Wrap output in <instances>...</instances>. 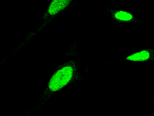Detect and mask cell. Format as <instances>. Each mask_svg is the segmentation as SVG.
<instances>
[{
	"mask_svg": "<svg viewBox=\"0 0 154 116\" xmlns=\"http://www.w3.org/2000/svg\"><path fill=\"white\" fill-rule=\"evenodd\" d=\"M74 69L71 66H65L57 71L51 78L48 88L52 92H57L68 84L72 77Z\"/></svg>",
	"mask_w": 154,
	"mask_h": 116,
	"instance_id": "obj_1",
	"label": "cell"
},
{
	"mask_svg": "<svg viewBox=\"0 0 154 116\" xmlns=\"http://www.w3.org/2000/svg\"><path fill=\"white\" fill-rule=\"evenodd\" d=\"M71 1L54 0L49 6L48 12L51 15H54L62 11L69 4Z\"/></svg>",
	"mask_w": 154,
	"mask_h": 116,
	"instance_id": "obj_2",
	"label": "cell"
},
{
	"mask_svg": "<svg viewBox=\"0 0 154 116\" xmlns=\"http://www.w3.org/2000/svg\"><path fill=\"white\" fill-rule=\"evenodd\" d=\"M150 54L147 51H142L128 56L126 60L131 61H145L149 59Z\"/></svg>",
	"mask_w": 154,
	"mask_h": 116,
	"instance_id": "obj_3",
	"label": "cell"
},
{
	"mask_svg": "<svg viewBox=\"0 0 154 116\" xmlns=\"http://www.w3.org/2000/svg\"><path fill=\"white\" fill-rule=\"evenodd\" d=\"M115 16L117 19L122 21H130L133 18L132 14L123 11H118L116 13Z\"/></svg>",
	"mask_w": 154,
	"mask_h": 116,
	"instance_id": "obj_4",
	"label": "cell"
}]
</instances>
